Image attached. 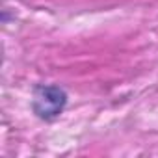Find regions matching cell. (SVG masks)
I'll return each instance as SVG.
<instances>
[{"mask_svg": "<svg viewBox=\"0 0 158 158\" xmlns=\"http://www.w3.org/2000/svg\"><path fill=\"white\" fill-rule=\"evenodd\" d=\"M65 104V93L58 88H39L34 99V110L41 117H54Z\"/></svg>", "mask_w": 158, "mask_h": 158, "instance_id": "obj_1", "label": "cell"}]
</instances>
